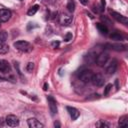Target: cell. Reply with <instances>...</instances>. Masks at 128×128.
Instances as JSON below:
<instances>
[{"instance_id":"f546056e","label":"cell","mask_w":128,"mask_h":128,"mask_svg":"<svg viewBox=\"0 0 128 128\" xmlns=\"http://www.w3.org/2000/svg\"><path fill=\"white\" fill-rule=\"evenodd\" d=\"M101 19H102L103 21H106L108 24H111V22H110V20H109V19H107V18H105V17H101Z\"/></svg>"},{"instance_id":"5bb4252c","label":"cell","mask_w":128,"mask_h":128,"mask_svg":"<svg viewBox=\"0 0 128 128\" xmlns=\"http://www.w3.org/2000/svg\"><path fill=\"white\" fill-rule=\"evenodd\" d=\"M72 22V17L69 15H62L60 17V23L63 26H69Z\"/></svg>"},{"instance_id":"83f0119b","label":"cell","mask_w":128,"mask_h":128,"mask_svg":"<svg viewBox=\"0 0 128 128\" xmlns=\"http://www.w3.org/2000/svg\"><path fill=\"white\" fill-rule=\"evenodd\" d=\"M105 7V0H101V5H100V12H102L104 10Z\"/></svg>"},{"instance_id":"e0dca14e","label":"cell","mask_w":128,"mask_h":128,"mask_svg":"<svg viewBox=\"0 0 128 128\" xmlns=\"http://www.w3.org/2000/svg\"><path fill=\"white\" fill-rule=\"evenodd\" d=\"M118 124H119V126H122V127L127 126V125H128V116H127V115H123V116H121V117L119 118Z\"/></svg>"},{"instance_id":"cb8c5ba5","label":"cell","mask_w":128,"mask_h":128,"mask_svg":"<svg viewBox=\"0 0 128 128\" xmlns=\"http://www.w3.org/2000/svg\"><path fill=\"white\" fill-rule=\"evenodd\" d=\"M33 69H34V63H33V62H29V63L27 64V66H26V70H27L28 72H32Z\"/></svg>"},{"instance_id":"4fadbf2b","label":"cell","mask_w":128,"mask_h":128,"mask_svg":"<svg viewBox=\"0 0 128 128\" xmlns=\"http://www.w3.org/2000/svg\"><path fill=\"white\" fill-rule=\"evenodd\" d=\"M10 65L9 63L4 60V59H0V71L3 72V73H8L10 72Z\"/></svg>"},{"instance_id":"5b68a950","label":"cell","mask_w":128,"mask_h":128,"mask_svg":"<svg viewBox=\"0 0 128 128\" xmlns=\"http://www.w3.org/2000/svg\"><path fill=\"white\" fill-rule=\"evenodd\" d=\"M104 78L101 74H93L92 75V78H91V83L94 85V86H97V87H101L103 86L104 84Z\"/></svg>"},{"instance_id":"d6986e66","label":"cell","mask_w":128,"mask_h":128,"mask_svg":"<svg viewBox=\"0 0 128 128\" xmlns=\"http://www.w3.org/2000/svg\"><path fill=\"white\" fill-rule=\"evenodd\" d=\"M9 50V46L6 43H0V54H6Z\"/></svg>"},{"instance_id":"836d02e7","label":"cell","mask_w":128,"mask_h":128,"mask_svg":"<svg viewBox=\"0 0 128 128\" xmlns=\"http://www.w3.org/2000/svg\"><path fill=\"white\" fill-rule=\"evenodd\" d=\"M54 125H55V127H60V124H59L58 122H55V123H54Z\"/></svg>"},{"instance_id":"3957f363","label":"cell","mask_w":128,"mask_h":128,"mask_svg":"<svg viewBox=\"0 0 128 128\" xmlns=\"http://www.w3.org/2000/svg\"><path fill=\"white\" fill-rule=\"evenodd\" d=\"M108 59H109V54H108L107 52H101V53H99V54L97 55L96 60H95V63H96L98 66L102 67V66H104V65L107 63Z\"/></svg>"},{"instance_id":"e575fe53","label":"cell","mask_w":128,"mask_h":128,"mask_svg":"<svg viewBox=\"0 0 128 128\" xmlns=\"http://www.w3.org/2000/svg\"><path fill=\"white\" fill-rule=\"evenodd\" d=\"M4 80H5V78H3V77L0 76V81H4Z\"/></svg>"},{"instance_id":"d6a6232c","label":"cell","mask_w":128,"mask_h":128,"mask_svg":"<svg viewBox=\"0 0 128 128\" xmlns=\"http://www.w3.org/2000/svg\"><path fill=\"white\" fill-rule=\"evenodd\" d=\"M47 87H48V84H47V83H45V84H44V86H43V89H44V90H47Z\"/></svg>"},{"instance_id":"7402d4cb","label":"cell","mask_w":128,"mask_h":128,"mask_svg":"<svg viewBox=\"0 0 128 128\" xmlns=\"http://www.w3.org/2000/svg\"><path fill=\"white\" fill-rule=\"evenodd\" d=\"M7 32L6 31H0V43H5L7 40Z\"/></svg>"},{"instance_id":"8992f818","label":"cell","mask_w":128,"mask_h":128,"mask_svg":"<svg viewBox=\"0 0 128 128\" xmlns=\"http://www.w3.org/2000/svg\"><path fill=\"white\" fill-rule=\"evenodd\" d=\"M47 100H48L49 109H50L51 114H52V115L56 114V113H57V111H58V109H57V102H56V100L54 99V97H53V96H50V95H48V96H47Z\"/></svg>"},{"instance_id":"d590c367","label":"cell","mask_w":128,"mask_h":128,"mask_svg":"<svg viewBox=\"0 0 128 128\" xmlns=\"http://www.w3.org/2000/svg\"><path fill=\"white\" fill-rule=\"evenodd\" d=\"M0 125H1V121H0Z\"/></svg>"},{"instance_id":"52a82bcc","label":"cell","mask_w":128,"mask_h":128,"mask_svg":"<svg viewBox=\"0 0 128 128\" xmlns=\"http://www.w3.org/2000/svg\"><path fill=\"white\" fill-rule=\"evenodd\" d=\"M110 14L116 21H118V22H120L122 24H127L128 23V18L126 16H123L122 14H120V13H118L116 11H112V10H110Z\"/></svg>"},{"instance_id":"9a60e30c","label":"cell","mask_w":128,"mask_h":128,"mask_svg":"<svg viewBox=\"0 0 128 128\" xmlns=\"http://www.w3.org/2000/svg\"><path fill=\"white\" fill-rule=\"evenodd\" d=\"M96 27H97V29L99 30V32H100L101 34H103V35H107L108 32H109L108 27H107L105 24H103V23H97V24H96Z\"/></svg>"},{"instance_id":"4dcf8cb0","label":"cell","mask_w":128,"mask_h":128,"mask_svg":"<svg viewBox=\"0 0 128 128\" xmlns=\"http://www.w3.org/2000/svg\"><path fill=\"white\" fill-rule=\"evenodd\" d=\"M83 5H87V3H88V0H79Z\"/></svg>"},{"instance_id":"44dd1931","label":"cell","mask_w":128,"mask_h":128,"mask_svg":"<svg viewBox=\"0 0 128 128\" xmlns=\"http://www.w3.org/2000/svg\"><path fill=\"white\" fill-rule=\"evenodd\" d=\"M67 9L69 12H73L75 10V3L73 0H69L67 3Z\"/></svg>"},{"instance_id":"603a6c76","label":"cell","mask_w":128,"mask_h":128,"mask_svg":"<svg viewBox=\"0 0 128 128\" xmlns=\"http://www.w3.org/2000/svg\"><path fill=\"white\" fill-rule=\"evenodd\" d=\"M111 88H112V84H107V85L105 86V88H104V96H107V95L109 94Z\"/></svg>"},{"instance_id":"9c48e42d","label":"cell","mask_w":128,"mask_h":128,"mask_svg":"<svg viewBox=\"0 0 128 128\" xmlns=\"http://www.w3.org/2000/svg\"><path fill=\"white\" fill-rule=\"evenodd\" d=\"M97 55H98V54H97L95 51H90V52L84 57V60H85V62L88 63V64H93V63H95V60H96Z\"/></svg>"},{"instance_id":"484cf974","label":"cell","mask_w":128,"mask_h":128,"mask_svg":"<svg viewBox=\"0 0 128 128\" xmlns=\"http://www.w3.org/2000/svg\"><path fill=\"white\" fill-rule=\"evenodd\" d=\"M98 98H99V94L96 93V94H92L90 97H87L86 99L87 100H92V99H98Z\"/></svg>"},{"instance_id":"30bf717a","label":"cell","mask_w":128,"mask_h":128,"mask_svg":"<svg viewBox=\"0 0 128 128\" xmlns=\"http://www.w3.org/2000/svg\"><path fill=\"white\" fill-rule=\"evenodd\" d=\"M11 18V12L8 9H1L0 10V21L6 22Z\"/></svg>"},{"instance_id":"7c38bea8","label":"cell","mask_w":128,"mask_h":128,"mask_svg":"<svg viewBox=\"0 0 128 128\" xmlns=\"http://www.w3.org/2000/svg\"><path fill=\"white\" fill-rule=\"evenodd\" d=\"M67 111H68L69 115L71 116L72 120H76V119L79 117V115H80L79 111H78L76 108H74V107H71V106H67Z\"/></svg>"},{"instance_id":"ffe728a7","label":"cell","mask_w":128,"mask_h":128,"mask_svg":"<svg viewBox=\"0 0 128 128\" xmlns=\"http://www.w3.org/2000/svg\"><path fill=\"white\" fill-rule=\"evenodd\" d=\"M38 9H39V6L36 4V5H34V6H32L29 10H28V12H27V14H28V16H33L37 11H38Z\"/></svg>"},{"instance_id":"4316f807","label":"cell","mask_w":128,"mask_h":128,"mask_svg":"<svg viewBox=\"0 0 128 128\" xmlns=\"http://www.w3.org/2000/svg\"><path fill=\"white\" fill-rule=\"evenodd\" d=\"M97 125H98V126H100V127H106V128H108V127H109V125H108L107 123L103 122V121H100V122H99Z\"/></svg>"},{"instance_id":"6da1fadb","label":"cell","mask_w":128,"mask_h":128,"mask_svg":"<svg viewBox=\"0 0 128 128\" xmlns=\"http://www.w3.org/2000/svg\"><path fill=\"white\" fill-rule=\"evenodd\" d=\"M92 71L89 69H86L84 67H82L78 72H77V76L78 78L83 82V83H89L91 82V78H92Z\"/></svg>"},{"instance_id":"f1b7e54d","label":"cell","mask_w":128,"mask_h":128,"mask_svg":"<svg viewBox=\"0 0 128 128\" xmlns=\"http://www.w3.org/2000/svg\"><path fill=\"white\" fill-rule=\"evenodd\" d=\"M51 46H52L53 48H57V47L59 46V42H58V41H54V42L51 43Z\"/></svg>"},{"instance_id":"ac0fdd59","label":"cell","mask_w":128,"mask_h":128,"mask_svg":"<svg viewBox=\"0 0 128 128\" xmlns=\"http://www.w3.org/2000/svg\"><path fill=\"white\" fill-rule=\"evenodd\" d=\"M110 39L115 40V41H121V40H123V36L118 32H114L110 35Z\"/></svg>"},{"instance_id":"7a4b0ae2","label":"cell","mask_w":128,"mask_h":128,"mask_svg":"<svg viewBox=\"0 0 128 128\" xmlns=\"http://www.w3.org/2000/svg\"><path fill=\"white\" fill-rule=\"evenodd\" d=\"M14 47L16 49H18L19 51H22V52H29L32 50V45L27 42V41H24V40H20V41H16L14 42Z\"/></svg>"},{"instance_id":"ba28073f","label":"cell","mask_w":128,"mask_h":128,"mask_svg":"<svg viewBox=\"0 0 128 128\" xmlns=\"http://www.w3.org/2000/svg\"><path fill=\"white\" fill-rule=\"evenodd\" d=\"M5 120H6V124L8 126L15 127V126H18L19 125V119L15 115H8V116H6Z\"/></svg>"},{"instance_id":"2e32d148","label":"cell","mask_w":128,"mask_h":128,"mask_svg":"<svg viewBox=\"0 0 128 128\" xmlns=\"http://www.w3.org/2000/svg\"><path fill=\"white\" fill-rule=\"evenodd\" d=\"M106 46L110 47L111 49L116 50V51H124V50H126V46L123 45V44H107Z\"/></svg>"},{"instance_id":"1f68e13d","label":"cell","mask_w":128,"mask_h":128,"mask_svg":"<svg viewBox=\"0 0 128 128\" xmlns=\"http://www.w3.org/2000/svg\"><path fill=\"white\" fill-rule=\"evenodd\" d=\"M115 84H116V89H118L119 88V85H118V80L117 79L115 80Z\"/></svg>"},{"instance_id":"277c9868","label":"cell","mask_w":128,"mask_h":128,"mask_svg":"<svg viewBox=\"0 0 128 128\" xmlns=\"http://www.w3.org/2000/svg\"><path fill=\"white\" fill-rule=\"evenodd\" d=\"M117 67H118V61L116 59H112L109 64L106 66L105 68V72L108 74V75H113L116 70H117Z\"/></svg>"},{"instance_id":"d4e9b609","label":"cell","mask_w":128,"mask_h":128,"mask_svg":"<svg viewBox=\"0 0 128 128\" xmlns=\"http://www.w3.org/2000/svg\"><path fill=\"white\" fill-rule=\"evenodd\" d=\"M71 39H72V34H71L70 32H68V33L64 36V40H65L66 42H68V41H70Z\"/></svg>"},{"instance_id":"8fae6325","label":"cell","mask_w":128,"mask_h":128,"mask_svg":"<svg viewBox=\"0 0 128 128\" xmlns=\"http://www.w3.org/2000/svg\"><path fill=\"white\" fill-rule=\"evenodd\" d=\"M27 124L30 128H42L44 125L40 123L36 118H30L27 120Z\"/></svg>"}]
</instances>
